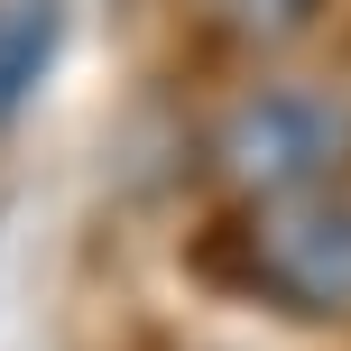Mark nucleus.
Here are the masks:
<instances>
[{
    "instance_id": "20e7f679",
    "label": "nucleus",
    "mask_w": 351,
    "mask_h": 351,
    "mask_svg": "<svg viewBox=\"0 0 351 351\" xmlns=\"http://www.w3.org/2000/svg\"><path fill=\"white\" fill-rule=\"evenodd\" d=\"M213 19H222L241 47H287V37H305L333 0H204Z\"/></svg>"
},
{
    "instance_id": "f03ea898",
    "label": "nucleus",
    "mask_w": 351,
    "mask_h": 351,
    "mask_svg": "<svg viewBox=\"0 0 351 351\" xmlns=\"http://www.w3.org/2000/svg\"><path fill=\"white\" fill-rule=\"evenodd\" d=\"M222 278L296 324H342L351 315V204L342 194L241 204L222 231Z\"/></svg>"
},
{
    "instance_id": "f257e3e1",
    "label": "nucleus",
    "mask_w": 351,
    "mask_h": 351,
    "mask_svg": "<svg viewBox=\"0 0 351 351\" xmlns=\"http://www.w3.org/2000/svg\"><path fill=\"white\" fill-rule=\"evenodd\" d=\"M351 167V93L278 74V84L241 93L213 121V185L231 204H287V194H333Z\"/></svg>"
},
{
    "instance_id": "7ed1b4c3",
    "label": "nucleus",
    "mask_w": 351,
    "mask_h": 351,
    "mask_svg": "<svg viewBox=\"0 0 351 351\" xmlns=\"http://www.w3.org/2000/svg\"><path fill=\"white\" fill-rule=\"evenodd\" d=\"M47 47H56V0H28V10L0 19V111L47 74Z\"/></svg>"
}]
</instances>
